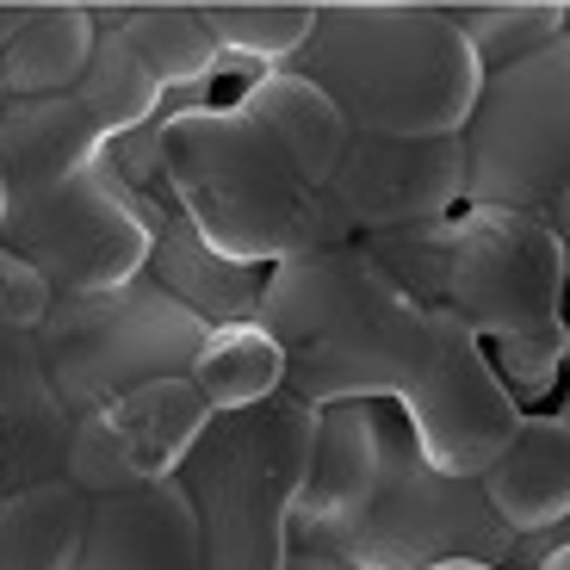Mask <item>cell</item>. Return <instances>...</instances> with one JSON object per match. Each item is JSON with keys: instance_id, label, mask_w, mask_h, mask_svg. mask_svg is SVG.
<instances>
[{"instance_id": "cell-26", "label": "cell", "mask_w": 570, "mask_h": 570, "mask_svg": "<svg viewBox=\"0 0 570 570\" xmlns=\"http://www.w3.org/2000/svg\"><path fill=\"white\" fill-rule=\"evenodd\" d=\"M533 570H570V540H558V546H552V552H546Z\"/></svg>"}, {"instance_id": "cell-5", "label": "cell", "mask_w": 570, "mask_h": 570, "mask_svg": "<svg viewBox=\"0 0 570 570\" xmlns=\"http://www.w3.org/2000/svg\"><path fill=\"white\" fill-rule=\"evenodd\" d=\"M292 69L372 137H459L484 87L453 7H316Z\"/></svg>"}, {"instance_id": "cell-18", "label": "cell", "mask_w": 570, "mask_h": 570, "mask_svg": "<svg viewBox=\"0 0 570 570\" xmlns=\"http://www.w3.org/2000/svg\"><path fill=\"white\" fill-rule=\"evenodd\" d=\"M186 379L199 385V397L212 403V415L255 410V403H267V397L285 391V347L273 342V328L261 323V316L212 323Z\"/></svg>"}, {"instance_id": "cell-2", "label": "cell", "mask_w": 570, "mask_h": 570, "mask_svg": "<svg viewBox=\"0 0 570 570\" xmlns=\"http://www.w3.org/2000/svg\"><path fill=\"white\" fill-rule=\"evenodd\" d=\"M347 142V118L298 69H267L229 106H168L112 156L137 193L168 199L212 248L248 267L311 255L316 199Z\"/></svg>"}, {"instance_id": "cell-34", "label": "cell", "mask_w": 570, "mask_h": 570, "mask_svg": "<svg viewBox=\"0 0 570 570\" xmlns=\"http://www.w3.org/2000/svg\"><path fill=\"white\" fill-rule=\"evenodd\" d=\"M564 31H570V7H564Z\"/></svg>"}, {"instance_id": "cell-8", "label": "cell", "mask_w": 570, "mask_h": 570, "mask_svg": "<svg viewBox=\"0 0 570 570\" xmlns=\"http://www.w3.org/2000/svg\"><path fill=\"white\" fill-rule=\"evenodd\" d=\"M205 316L186 311L168 285L149 273L106 292H81V298H57L38 328V360L50 372V385L62 391L75 415L106 410L125 391L149 385V379H174L193 372V354L205 347Z\"/></svg>"}, {"instance_id": "cell-6", "label": "cell", "mask_w": 570, "mask_h": 570, "mask_svg": "<svg viewBox=\"0 0 570 570\" xmlns=\"http://www.w3.org/2000/svg\"><path fill=\"white\" fill-rule=\"evenodd\" d=\"M366 248L415 304L465 323L478 342H514L564 323L570 261L558 229L509 205H453L410 229L366 236Z\"/></svg>"}, {"instance_id": "cell-24", "label": "cell", "mask_w": 570, "mask_h": 570, "mask_svg": "<svg viewBox=\"0 0 570 570\" xmlns=\"http://www.w3.org/2000/svg\"><path fill=\"white\" fill-rule=\"evenodd\" d=\"M50 304H57V285L43 279L31 261H19V255L0 248V323H7V328H31V335H38L43 316H50Z\"/></svg>"}, {"instance_id": "cell-20", "label": "cell", "mask_w": 570, "mask_h": 570, "mask_svg": "<svg viewBox=\"0 0 570 570\" xmlns=\"http://www.w3.org/2000/svg\"><path fill=\"white\" fill-rule=\"evenodd\" d=\"M224 50V69H248V81L267 69H292L298 43L311 38L316 7H205Z\"/></svg>"}, {"instance_id": "cell-16", "label": "cell", "mask_w": 570, "mask_h": 570, "mask_svg": "<svg viewBox=\"0 0 570 570\" xmlns=\"http://www.w3.org/2000/svg\"><path fill=\"white\" fill-rule=\"evenodd\" d=\"M100 19L81 7H38V13H7L0 38V106H26L69 87L94 57Z\"/></svg>"}, {"instance_id": "cell-13", "label": "cell", "mask_w": 570, "mask_h": 570, "mask_svg": "<svg viewBox=\"0 0 570 570\" xmlns=\"http://www.w3.org/2000/svg\"><path fill=\"white\" fill-rule=\"evenodd\" d=\"M69 434H75V410L43 372L38 335L7 328V347H0V478H7V490L62 478Z\"/></svg>"}, {"instance_id": "cell-4", "label": "cell", "mask_w": 570, "mask_h": 570, "mask_svg": "<svg viewBox=\"0 0 570 570\" xmlns=\"http://www.w3.org/2000/svg\"><path fill=\"white\" fill-rule=\"evenodd\" d=\"M224 69L217 31L193 7H142L100 26L94 57L69 87L26 106H0V180L7 193L100 161L130 130L156 125L168 106L199 94Z\"/></svg>"}, {"instance_id": "cell-22", "label": "cell", "mask_w": 570, "mask_h": 570, "mask_svg": "<svg viewBox=\"0 0 570 570\" xmlns=\"http://www.w3.org/2000/svg\"><path fill=\"white\" fill-rule=\"evenodd\" d=\"M75 490L87 497H118V490L142 484L137 459H130V441L118 434V422L106 410H87L75 415V434H69V465H62Z\"/></svg>"}, {"instance_id": "cell-27", "label": "cell", "mask_w": 570, "mask_h": 570, "mask_svg": "<svg viewBox=\"0 0 570 570\" xmlns=\"http://www.w3.org/2000/svg\"><path fill=\"white\" fill-rule=\"evenodd\" d=\"M552 229H558V243H564V261H570V199L558 205V217H552Z\"/></svg>"}, {"instance_id": "cell-19", "label": "cell", "mask_w": 570, "mask_h": 570, "mask_svg": "<svg viewBox=\"0 0 570 570\" xmlns=\"http://www.w3.org/2000/svg\"><path fill=\"white\" fill-rule=\"evenodd\" d=\"M106 415L130 441V459H137L142 478H174V465L193 453V441L212 422V403L199 397V385L186 372H174V379H149V385L125 391L118 403H106Z\"/></svg>"}, {"instance_id": "cell-33", "label": "cell", "mask_w": 570, "mask_h": 570, "mask_svg": "<svg viewBox=\"0 0 570 570\" xmlns=\"http://www.w3.org/2000/svg\"><path fill=\"white\" fill-rule=\"evenodd\" d=\"M0 347H7V323H0Z\"/></svg>"}, {"instance_id": "cell-1", "label": "cell", "mask_w": 570, "mask_h": 570, "mask_svg": "<svg viewBox=\"0 0 570 570\" xmlns=\"http://www.w3.org/2000/svg\"><path fill=\"white\" fill-rule=\"evenodd\" d=\"M255 316L285 347V397L304 410L385 397L403 410L428 465L478 478L521 422L490 347L428 311L360 243L267 267Z\"/></svg>"}, {"instance_id": "cell-32", "label": "cell", "mask_w": 570, "mask_h": 570, "mask_svg": "<svg viewBox=\"0 0 570 570\" xmlns=\"http://www.w3.org/2000/svg\"><path fill=\"white\" fill-rule=\"evenodd\" d=\"M0 38H7V7H0Z\"/></svg>"}, {"instance_id": "cell-9", "label": "cell", "mask_w": 570, "mask_h": 570, "mask_svg": "<svg viewBox=\"0 0 570 570\" xmlns=\"http://www.w3.org/2000/svg\"><path fill=\"white\" fill-rule=\"evenodd\" d=\"M459 142L465 205H509L552 224L570 199V31L484 75Z\"/></svg>"}, {"instance_id": "cell-12", "label": "cell", "mask_w": 570, "mask_h": 570, "mask_svg": "<svg viewBox=\"0 0 570 570\" xmlns=\"http://www.w3.org/2000/svg\"><path fill=\"white\" fill-rule=\"evenodd\" d=\"M75 570H212L186 490L174 478H142L118 497H94Z\"/></svg>"}, {"instance_id": "cell-10", "label": "cell", "mask_w": 570, "mask_h": 570, "mask_svg": "<svg viewBox=\"0 0 570 570\" xmlns=\"http://www.w3.org/2000/svg\"><path fill=\"white\" fill-rule=\"evenodd\" d=\"M161 205L168 199L137 193L112 168V156H100L43 186L7 193V243L0 248L31 261L57 285V298H81V292L125 285L149 267Z\"/></svg>"}, {"instance_id": "cell-7", "label": "cell", "mask_w": 570, "mask_h": 570, "mask_svg": "<svg viewBox=\"0 0 570 570\" xmlns=\"http://www.w3.org/2000/svg\"><path fill=\"white\" fill-rule=\"evenodd\" d=\"M316 410L279 397L255 410L212 415L193 453L174 465V484L199 514L212 570H285L292 514L311 484Z\"/></svg>"}, {"instance_id": "cell-23", "label": "cell", "mask_w": 570, "mask_h": 570, "mask_svg": "<svg viewBox=\"0 0 570 570\" xmlns=\"http://www.w3.org/2000/svg\"><path fill=\"white\" fill-rule=\"evenodd\" d=\"M490 360H497L502 385L514 391V403L528 410L533 397L552 391V379H564V323L540 335H514V342H490Z\"/></svg>"}, {"instance_id": "cell-14", "label": "cell", "mask_w": 570, "mask_h": 570, "mask_svg": "<svg viewBox=\"0 0 570 570\" xmlns=\"http://www.w3.org/2000/svg\"><path fill=\"white\" fill-rule=\"evenodd\" d=\"M478 484L521 540L570 528V428L558 422V410H521L502 453L478 471Z\"/></svg>"}, {"instance_id": "cell-25", "label": "cell", "mask_w": 570, "mask_h": 570, "mask_svg": "<svg viewBox=\"0 0 570 570\" xmlns=\"http://www.w3.org/2000/svg\"><path fill=\"white\" fill-rule=\"evenodd\" d=\"M285 570H360V564H347L342 552L328 540H316L311 528H298L292 521V546H285Z\"/></svg>"}, {"instance_id": "cell-17", "label": "cell", "mask_w": 570, "mask_h": 570, "mask_svg": "<svg viewBox=\"0 0 570 570\" xmlns=\"http://www.w3.org/2000/svg\"><path fill=\"white\" fill-rule=\"evenodd\" d=\"M94 497L69 478L19 484L0 497V570H75L87 546Z\"/></svg>"}, {"instance_id": "cell-11", "label": "cell", "mask_w": 570, "mask_h": 570, "mask_svg": "<svg viewBox=\"0 0 570 570\" xmlns=\"http://www.w3.org/2000/svg\"><path fill=\"white\" fill-rule=\"evenodd\" d=\"M465 205V142L459 137H372L347 130L316 199V243H366Z\"/></svg>"}, {"instance_id": "cell-30", "label": "cell", "mask_w": 570, "mask_h": 570, "mask_svg": "<svg viewBox=\"0 0 570 570\" xmlns=\"http://www.w3.org/2000/svg\"><path fill=\"white\" fill-rule=\"evenodd\" d=\"M0 243H7V180H0Z\"/></svg>"}, {"instance_id": "cell-31", "label": "cell", "mask_w": 570, "mask_h": 570, "mask_svg": "<svg viewBox=\"0 0 570 570\" xmlns=\"http://www.w3.org/2000/svg\"><path fill=\"white\" fill-rule=\"evenodd\" d=\"M558 422L570 428V385H564V403H558Z\"/></svg>"}, {"instance_id": "cell-3", "label": "cell", "mask_w": 570, "mask_h": 570, "mask_svg": "<svg viewBox=\"0 0 570 570\" xmlns=\"http://www.w3.org/2000/svg\"><path fill=\"white\" fill-rule=\"evenodd\" d=\"M292 521L360 570H434L453 558L521 570V533L490 509L484 484L428 465L403 410L385 397L316 410L311 484Z\"/></svg>"}, {"instance_id": "cell-28", "label": "cell", "mask_w": 570, "mask_h": 570, "mask_svg": "<svg viewBox=\"0 0 570 570\" xmlns=\"http://www.w3.org/2000/svg\"><path fill=\"white\" fill-rule=\"evenodd\" d=\"M564 385H570V285H564Z\"/></svg>"}, {"instance_id": "cell-21", "label": "cell", "mask_w": 570, "mask_h": 570, "mask_svg": "<svg viewBox=\"0 0 570 570\" xmlns=\"http://www.w3.org/2000/svg\"><path fill=\"white\" fill-rule=\"evenodd\" d=\"M459 26H465L484 75H497L546 50L552 38H564V7H471V13H459Z\"/></svg>"}, {"instance_id": "cell-29", "label": "cell", "mask_w": 570, "mask_h": 570, "mask_svg": "<svg viewBox=\"0 0 570 570\" xmlns=\"http://www.w3.org/2000/svg\"><path fill=\"white\" fill-rule=\"evenodd\" d=\"M434 570H497V564H478V558H453V564H434Z\"/></svg>"}, {"instance_id": "cell-15", "label": "cell", "mask_w": 570, "mask_h": 570, "mask_svg": "<svg viewBox=\"0 0 570 570\" xmlns=\"http://www.w3.org/2000/svg\"><path fill=\"white\" fill-rule=\"evenodd\" d=\"M149 279L168 285L186 311H199L205 323H236V316H255L267 267H248V261H229L224 248H212L199 229L186 224L174 205H161L156 217V248H149Z\"/></svg>"}]
</instances>
